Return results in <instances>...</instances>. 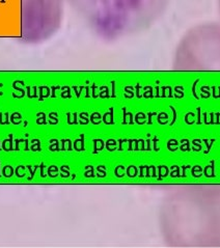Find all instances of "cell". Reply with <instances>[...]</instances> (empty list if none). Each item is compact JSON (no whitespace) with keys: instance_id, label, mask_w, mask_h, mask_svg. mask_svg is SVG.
<instances>
[{"instance_id":"obj_1","label":"cell","mask_w":220,"mask_h":248,"mask_svg":"<svg viewBox=\"0 0 220 248\" xmlns=\"http://www.w3.org/2000/svg\"><path fill=\"white\" fill-rule=\"evenodd\" d=\"M168 241L177 246L220 247V186H194L175 192L162 216Z\"/></svg>"},{"instance_id":"obj_2","label":"cell","mask_w":220,"mask_h":248,"mask_svg":"<svg viewBox=\"0 0 220 248\" xmlns=\"http://www.w3.org/2000/svg\"><path fill=\"white\" fill-rule=\"evenodd\" d=\"M179 71H220V24L190 29L180 41L173 58Z\"/></svg>"},{"instance_id":"obj_3","label":"cell","mask_w":220,"mask_h":248,"mask_svg":"<svg viewBox=\"0 0 220 248\" xmlns=\"http://www.w3.org/2000/svg\"><path fill=\"white\" fill-rule=\"evenodd\" d=\"M219 11H220V0H219Z\"/></svg>"}]
</instances>
